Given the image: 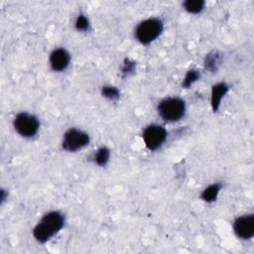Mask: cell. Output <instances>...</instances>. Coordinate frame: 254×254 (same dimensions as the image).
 I'll list each match as a JSON object with an SVG mask.
<instances>
[{
	"label": "cell",
	"instance_id": "e0dca14e",
	"mask_svg": "<svg viewBox=\"0 0 254 254\" xmlns=\"http://www.w3.org/2000/svg\"><path fill=\"white\" fill-rule=\"evenodd\" d=\"M134 66H135L134 62H131V61H129V60H126V61H125V64H124V66H123V68H122V71H123L124 73H129V72L133 71Z\"/></svg>",
	"mask_w": 254,
	"mask_h": 254
},
{
	"label": "cell",
	"instance_id": "8992f818",
	"mask_svg": "<svg viewBox=\"0 0 254 254\" xmlns=\"http://www.w3.org/2000/svg\"><path fill=\"white\" fill-rule=\"evenodd\" d=\"M167 139V130L160 125L151 124L143 132V140L146 147L151 150L160 148Z\"/></svg>",
	"mask_w": 254,
	"mask_h": 254
},
{
	"label": "cell",
	"instance_id": "5bb4252c",
	"mask_svg": "<svg viewBox=\"0 0 254 254\" xmlns=\"http://www.w3.org/2000/svg\"><path fill=\"white\" fill-rule=\"evenodd\" d=\"M199 78V72L195 69H190L187 72L185 78H184V81L182 83V85L185 87V88H188L190 87L194 81H196L197 79Z\"/></svg>",
	"mask_w": 254,
	"mask_h": 254
},
{
	"label": "cell",
	"instance_id": "9a60e30c",
	"mask_svg": "<svg viewBox=\"0 0 254 254\" xmlns=\"http://www.w3.org/2000/svg\"><path fill=\"white\" fill-rule=\"evenodd\" d=\"M101 93L104 97L111 100L119 98V90L114 86H103L101 89Z\"/></svg>",
	"mask_w": 254,
	"mask_h": 254
},
{
	"label": "cell",
	"instance_id": "9c48e42d",
	"mask_svg": "<svg viewBox=\"0 0 254 254\" xmlns=\"http://www.w3.org/2000/svg\"><path fill=\"white\" fill-rule=\"evenodd\" d=\"M229 87L224 82L216 83L211 88V96H210V104L212 107L213 112H216L219 108L220 101L223 98V96L227 93Z\"/></svg>",
	"mask_w": 254,
	"mask_h": 254
},
{
	"label": "cell",
	"instance_id": "7c38bea8",
	"mask_svg": "<svg viewBox=\"0 0 254 254\" xmlns=\"http://www.w3.org/2000/svg\"><path fill=\"white\" fill-rule=\"evenodd\" d=\"M109 157H110L109 149L106 147H101L96 151L94 156V161L98 166L103 167L108 163Z\"/></svg>",
	"mask_w": 254,
	"mask_h": 254
},
{
	"label": "cell",
	"instance_id": "6da1fadb",
	"mask_svg": "<svg viewBox=\"0 0 254 254\" xmlns=\"http://www.w3.org/2000/svg\"><path fill=\"white\" fill-rule=\"evenodd\" d=\"M64 225V215L57 210L46 213L33 229V235L40 243L49 241Z\"/></svg>",
	"mask_w": 254,
	"mask_h": 254
},
{
	"label": "cell",
	"instance_id": "277c9868",
	"mask_svg": "<svg viewBox=\"0 0 254 254\" xmlns=\"http://www.w3.org/2000/svg\"><path fill=\"white\" fill-rule=\"evenodd\" d=\"M13 126L19 135L25 138H31L38 133L40 121L35 115L27 112H21L14 118Z\"/></svg>",
	"mask_w": 254,
	"mask_h": 254
},
{
	"label": "cell",
	"instance_id": "3957f363",
	"mask_svg": "<svg viewBox=\"0 0 254 254\" xmlns=\"http://www.w3.org/2000/svg\"><path fill=\"white\" fill-rule=\"evenodd\" d=\"M159 115L168 122H175L184 117L186 103L178 97H168L163 99L158 105Z\"/></svg>",
	"mask_w": 254,
	"mask_h": 254
},
{
	"label": "cell",
	"instance_id": "30bf717a",
	"mask_svg": "<svg viewBox=\"0 0 254 254\" xmlns=\"http://www.w3.org/2000/svg\"><path fill=\"white\" fill-rule=\"evenodd\" d=\"M221 189L220 184H212L209 185L206 189H204L200 194L201 199H203L206 202H212L217 198V195L219 193V190Z\"/></svg>",
	"mask_w": 254,
	"mask_h": 254
},
{
	"label": "cell",
	"instance_id": "8fae6325",
	"mask_svg": "<svg viewBox=\"0 0 254 254\" xmlns=\"http://www.w3.org/2000/svg\"><path fill=\"white\" fill-rule=\"evenodd\" d=\"M204 1L202 0H187L184 2V8L192 14H197L203 10Z\"/></svg>",
	"mask_w": 254,
	"mask_h": 254
},
{
	"label": "cell",
	"instance_id": "4fadbf2b",
	"mask_svg": "<svg viewBox=\"0 0 254 254\" xmlns=\"http://www.w3.org/2000/svg\"><path fill=\"white\" fill-rule=\"evenodd\" d=\"M220 55L216 52H212L206 56L205 59V67L211 71H214L217 69L219 64H220Z\"/></svg>",
	"mask_w": 254,
	"mask_h": 254
},
{
	"label": "cell",
	"instance_id": "5b68a950",
	"mask_svg": "<svg viewBox=\"0 0 254 254\" xmlns=\"http://www.w3.org/2000/svg\"><path fill=\"white\" fill-rule=\"evenodd\" d=\"M89 143V136L82 130L76 128L68 129L63 138L62 146L66 152H76Z\"/></svg>",
	"mask_w": 254,
	"mask_h": 254
},
{
	"label": "cell",
	"instance_id": "52a82bcc",
	"mask_svg": "<svg viewBox=\"0 0 254 254\" xmlns=\"http://www.w3.org/2000/svg\"><path fill=\"white\" fill-rule=\"evenodd\" d=\"M233 230L241 239H250L254 235V215L245 214L237 217L233 222Z\"/></svg>",
	"mask_w": 254,
	"mask_h": 254
},
{
	"label": "cell",
	"instance_id": "ba28073f",
	"mask_svg": "<svg viewBox=\"0 0 254 254\" xmlns=\"http://www.w3.org/2000/svg\"><path fill=\"white\" fill-rule=\"evenodd\" d=\"M70 62V56L64 49H56L50 56V64L53 70L63 71L64 70Z\"/></svg>",
	"mask_w": 254,
	"mask_h": 254
},
{
	"label": "cell",
	"instance_id": "7a4b0ae2",
	"mask_svg": "<svg viewBox=\"0 0 254 254\" xmlns=\"http://www.w3.org/2000/svg\"><path fill=\"white\" fill-rule=\"evenodd\" d=\"M163 22L159 18H149L142 21L135 30L136 39L143 45L155 41L163 32Z\"/></svg>",
	"mask_w": 254,
	"mask_h": 254
},
{
	"label": "cell",
	"instance_id": "2e32d148",
	"mask_svg": "<svg viewBox=\"0 0 254 254\" xmlns=\"http://www.w3.org/2000/svg\"><path fill=\"white\" fill-rule=\"evenodd\" d=\"M89 28V22H88V19L80 14L77 16L76 20H75V29L78 30V31H82V32H85L87 31Z\"/></svg>",
	"mask_w": 254,
	"mask_h": 254
}]
</instances>
